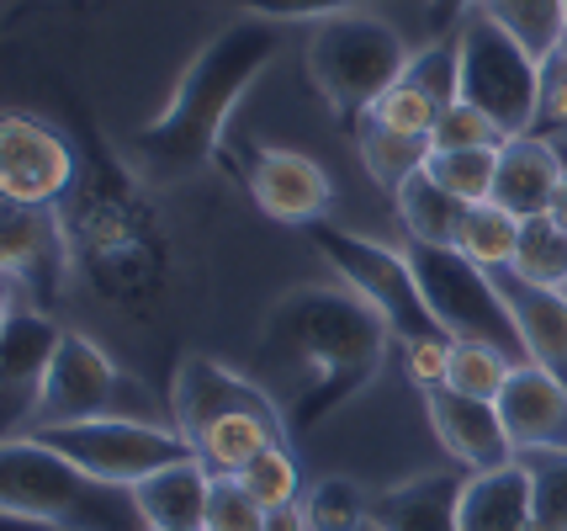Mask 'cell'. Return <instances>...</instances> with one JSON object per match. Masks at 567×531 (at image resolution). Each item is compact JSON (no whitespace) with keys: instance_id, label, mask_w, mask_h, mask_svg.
<instances>
[{"instance_id":"e575fe53","label":"cell","mask_w":567,"mask_h":531,"mask_svg":"<svg viewBox=\"0 0 567 531\" xmlns=\"http://www.w3.org/2000/svg\"><path fill=\"white\" fill-rule=\"evenodd\" d=\"M477 144H509L498 123L488 112H477L472 102H456L441 112V123H435V150H477Z\"/></svg>"},{"instance_id":"7bdbcfd3","label":"cell","mask_w":567,"mask_h":531,"mask_svg":"<svg viewBox=\"0 0 567 531\" xmlns=\"http://www.w3.org/2000/svg\"><path fill=\"white\" fill-rule=\"evenodd\" d=\"M148 531H159V527H148Z\"/></svg>"},{"instance_id":"8fae6325","label":"cell","mask_w":567,"mask_h":531,"mask_svg":"<svg viewBox=\"0 0 567 531\" xmlns=\"http://www.w3.org/2000/svg\"><path fill=\"white\" fill-rule=\"evenodd\" d=\"M27 436L53 447L59 457H70L74 468H85L106 483H123V489L192 457L186 436L171 420H85V426H43L27 430Z\"/></svg>"},{"instance_id":"7c38bea8","label":"cell","mask_w":567,"mask_h":531,"mask_svg":"<svg viewBox=\"0 0 567 531\" xmlns=\"http://www.w3.org/2000/svg\"><path fill=\"white\" fill-rule=\"evenodd\" d=\"M0 266H6V308H59L74 282L70 239L49 203H6L0 228Z\"/></svg>"},{"instance_id":"277c9868","label":"cell","mask_w":567,"mask_h":531,"mask_svg":"<svg viewBox=\"0 0 567 531\" xmlns=\"http://www.w3.org/2000/svg\"><path fill=\"white\" fill-rule=\"evenodd\" d=\"M171 426L186 436V447L218 473L234 479L245 473L266 447H281L292 426H287V409L276 405L271 394L255 378H245L239 367L213 361V356H181L171 378Z\"/></svg>"},{"instance_id":"f1b7e54d","label":"cell","mask_w":567,"mask_h":531,"mask_svg":"<svg viewBox=\"0 0 567 531\" xmlns=\"http://www.w3.org/2000/svg\"><path fill=\"white\" fill-rule=\"evenodd\" d=\"M515 372V361L494 346H477V340H451V372L445 382L456 394H472V399H498L504 382Z\"/></svg>"},{"instance_id":"f35d334b","label":"cell","mask_w":567,"mask_h":531,"mask_svg":"<svg viewBox=\"0 0 567 531\" xmlns=\"http://www.w3.org/2000/svg\"><path fill=\"white\" fill-rule=\"evenodd\" d=\"M0 531H64V527L38 521V515H17V510H0Z\"/></svg>"},{"instance_id":"9a60e30c","label":"cell","mask_w":567,"mask_h":531,"mask_svg":"<svg viewBox=\"0 0 567 531\" xmlns=\"http://www.w3.org/2000/svg\"><path fill=\"white\" fill-rule=\"evenodd\" d=\"M70 329L43 308H6L0 325V382H6V436H22L38 415L43 382L53 372V356Z\"/></svg>"},{"instance_id":"5b68a950","label":"cell","mask_w":567,"mask_h":531,"mask_svg":"<svg viewBox=\"0 0 567 531\" xmlns=\"http://www.w3.org/2000/svg\"><path fill=\"white\" fill-rule=\"evenodd\" d=\"M0 510L38 515L64 531H148L133 489L74 468L32 436H6L0 447Z\"/></svg>"},{"instance_id":"52a82bcc","label":"cell","mask_w":567,"mask_h":531,"mask_svg":"<svg viewBox=\"0 0 567 531\" xmlns=\"http://www.w3.org/2000/svg\"><path fill=\"white\" fill-rule=\"evenodd\" d=\"M456 96L488 112L504 139H525L546 112V64L494 17L467 11L456 27Z\"/></svg>"},{"instance_id":"b9f144b4","label":"cell","mask_w":567,"mask_h":531,"mask_svg":"<svg viewBox=\"0 0 567 531\" xmlns=\"http://www.w3.org/2000/svg\"><path fill=\"white\" fill-rule=\"evenodd\" d=\"M361 531H377V527H371V521H367V527H361Z\"/></svg>"},{"instance_id":"8d00e7d4","label":"cell","mask_w":567,"mask_h":531,"mask_svg":"<svg viewBox=\"0 0 567 531\" xmlns=\"http://www.w3.org/2000/svg\"><path fill=\"white\" fill-rule=\"evenodd\" d=\"M403 367H409V378L420 382V388H435L445 382L451 372V340H414V346H403Z\"/></svg>"},{"instance_id":"ffe728a7","label":"cell","mask_w":567,"mask_h":531,"mask_svg":"<svg viewBox=\"0 0 567 531\" xmlns=\"http://www.w3.org/2000/svg\"><path fill=\"white\" fill-rule=\"evenodd\" d=\"M563 176H567V165H563V154H557V144H546L536 133L509 139L498 150L494 203L504 213H515V218H542V213H551V197H557Z\"/></svg>"},{"instance_id":"5bb4252c","label":"cell","mask_w":567,"mask_h":531,"mask_svg":"<svg viewBox=\"0 0 567 531\" xmlns=\"http://www.w3.org/2000/svg\"><path fill=\"white\" fill-rule=\"evenodd\" d=\"M80 154L59 127L27 112H6L0 123V197L6 203H59L70 192Z\"/></svg>"},{"instance_id":"e0dca14e","label":"cell","mask_w":567,"mask_h":531,"mask_svg":"<svg viewBox=\"0 0 567 531\" xmlns=\"http://www.w3.org/2000/svg\"><path fill=\"white\" fill-rule=\"evenodd\" d=\"M515 452H567V382L536 361H519L494 399Z\"/></svg>"},{"instance_id":"ba28073f","label":"cell","mask_w":567,"mask_h":531,"mask_svg":"<svg viewBox=\"0 0 567 531\" xmlns=\"http://www.w3.org/2000/svg\"><path fill=\"white\" fill-rule=\"evenodd\" d=\"M308 239H313V251L334 266V277L346 282L367 308H377V314L388 319V329H393L403 346L441 340L445 335V329L435 325L430 304H424L420 272H414L409 251H393V245H382V239H371V234H355V228L329 224V218L308 224ZM445 340H451V335H445Z\"/></svg>"},{"instance_id":"44dd1931","label":"cell","mask_w":567,"mask_h":531,"mask_svg":"<svg viewBox=\"0 0 567 531\" xmlns=\"http://www.w3.org/2000/svg\"><path fill=\"white\" fill-rule=\"evenodd\" d=\"M462 489H467V468L398 483V489L371 500V527L377 531H462V521H456Z\"/></svg>"},{"instance_id":"603a6c76","label":"cell","mask_w":567,"mask_h":531,"mask_svg":"<svg viewBox=\"0 0 567 531\" xmlns=\"http://www.w3.org/2000/svg\"><path fill=\"white\" fill-rule=\"evenodd\" d=\"M350 139H355V154H361L367 176L377 181L388 197H398V186L414 176V171H424L430 154H435V139H430V133H398V127L377 123L371 112L350 127Z\"/></svg>"},{"instance_id":"9c48e42d","label":"cell","mask_w":567,"mask_h":531,"mask_svg":"<svg viewBox=\"0 0 567 531\" xmlns=\"http://www.w3.org/2000/svg\"><path fill=\"white\" fill-rule=\"evenodd\" d=\"M409 261L420 272L424 304L435 314V325L451 335V340H477V346H494L509 361H525V346H519L515 314L498 293V277L488 266H477L472 255H462L456 245H409Z\"/></svg>"},{"instance_id":"8992f818","label":"cell","mask_w":567,"mask_h":531,"mask_svg":"<svg viewBox=\"0 0 567 531\" xmlns=\"http://www.w3.org/2000/svg\"><path fill=\"white\" fill-rule=\"evenodd\" d=\"M409 64H414V53L398 38V27L367 17V11L329 17L308 38V80L346 133L409 75Z\"/></svg>"},{"instance_id":"d6986e66","label":"cell","mask_w":567,"mask_h":531,"mask_svg":"<svg viewBox=\"0 0 567 531\" xmlns=\"http://www.w3.org/2000/svg\"><path fill=\"white\" fill-rule=\"evenodd\" d=\"M213 483L218 473L202 462L197 452L148 473L144 483H133V500L144 510L148 527L159 531H207V510H213Z\"/></svg>"},{"instance_id":"d6a6232c","label":"cell","mask_w":567,"mask_h":531,"mask_svg":"<svg viewBox=\"0 0 567 531\" xmlns=\"http://www.w3.org/2000/svg\"><path fill=\"white\" fill-rule=\"evenodd\" d=\"M441 112H445V102L430 91V85H420L414 75H403L382 96V102L371 106V118L377 123H388V127H398V133H430L435 139V123H441Z\"/></svg>"},{"instance_id":"7a4b0ae2","label":"cell","mask_w":567,"mask_h":531,"mask_svg":"<svg viewBox=\"0 0 567 531\" xmlns=\"http://www.w3.org/2000/svg\"><path fill=\"white\" fill-rule=\"evenodd\" d=\"M393 340L388 319L346 282H308L281 293L260 325V367L287 388L292 436H313L334 409H346L388 367Z\"/></svg>"},{"instance_id":"7402d4cb","label":"cell","mask_w":567,"mask_h":531,"mask_svg":"<svg viewBox=\"0 0 567 531\" xmlns=\"http://www.w3.org/2000/svg\"><path fill=\"white\" fill-rule=\"evenodd\" d=\"M456 521H462V531H536L525 462L515 457L509 468H494V473H467Z\"/></svg>"},{"instance_id":"4dcf8cb0","label":"cell","mask_w":567,"mask_h":531,"mask_svg":"<svg viewBox=\"0 0 567 531\" xmlns=\"http://www.w3.org/2000/svg\"><path fill=\"white\" fill-rule=\"evenodd\" d=\"M234 479L245 483L266 510L302 506V468H297V457L287 452V441H281V447H266V452L255 457L245 473H234Z\"/></svg>"},{"instance_id":"d4e9b609","label":"cell","mask_w":567,"mask_h":531,"mask_svg":"<svg viewBox=\"0 0 567 531\" xmlns=\"http://www.w3.org/2000/svg\"><path fill=\"white\" fill-rule=\"evenodd\" d=\"M472 11L494 17L504 32H515L525 49L536 59H551L557 43H563V27H567V0H477Z\"/></svg>"},{"instance_id":"484cf974","label":"cell","mask_w":567,"mask_h":531,"mask_svg":"<svg viewBox=\"0 0 567 531\" xmlns=\"http://www.w3.org/2000/svg\"><path fill=\"white\" fill-rule=\"evenodd\" d=\"M515 277L536 282V287H557L567 293V224L551 213L542 218H519V251H515Z\"/></svg>"},{"instance_id":"cb8c5ba5","label":"cell","mask_w":567,"mask_h":531,"mask_svg":"<svg viewBox=\"0 0 567 531\" xmlns=\"http://www.w3.org/2000/svg\"><path fill=\"white\" fill-rule=\"evenodd\" d=\"M393 207L403 218V228H409V245H456L462 224H467V203L456 192H445L430 171H414L403 181Z\"/></svg>"},{"instance_id":"30bf717a","label":"cell","mask_w":567,"mask_h":531,"mask_svg":"<svg viewBox=\"0 0 567 531\" xmlns=\"http://www.w3.org/2000/svg\"><path fill=\"white\" fill-rule=\"evenodd\" d=\"M85 420H165V415L133 372H123L91 335L70 329L53 356V372L43 382V399H38V415L27 430L85 426Z\"/></svg>"},{"instance_id":"60d3db41","label":"cell","mask_w":567,"mask_h":531,"mask_svg":"<svg viewBox=\"0 0 567 531\" xmlns=\"http://www.w3.org/2000/svg\"><path fill=\"white\" fill-rule=\"evenodd\" d=\"M551 218L567 224V176H563V186H557V197H551Z\"/></svg>"},{"instance_id":"836d02e7","label":"cell","mask_w":567,"mask_h":531,"mask_svg":"<svg viewBox=\"0 0 567 531\" xmlns=\"http://www.w3.org/2000/svg\"><path fill=\"white\" fill-rule=\"evenodd\" d=\"M271 527V510L260 506L239 479H218L213 483V510H207V531H266Z\"/></svg>"},{"instance_id":"f546056e","label":"cell","mask_w":567,"mask_h":531,"mask_svg":"<svg viewBox=\"0 0 567 531\" xmlns=\"http://www.w3.org/2000/svg\"><path fill=\"white\" fill-rule=\"evenodd\" d=\"M308 531H361L371 521V500L350 479H323L302 500Z\"/></svg>"},{"instance_id":"d590c367","label":"cell","mask_w":567,"mask_h":531,"mask_svg":"<svg viewBox=\"0 0 567 531\" xmlns=\"http://www.w3.org/2000/svg\"><path fill=\"white\" fill-rule=\"evenodd\" d=\"M239 6L245 17H260V22L292 27V22H329V17H346V11H361V6H377V0H228Z\"/></svg>"},{"instance_id":"1f68e13d","label":"cell","mask_w":567,"mask_h":531,"mask_svg":"<svg viewBox=\"0 0 567 531\" xmlns=\"http://www.w3.org/2000/svg\"><path fill=\"white\" fill-rule=\"evenodd\" d=\"M536 531H567V452H525Z\"/></svg>"},{"instance_id":"ac0fdd59","label":"cell","mask_w":567,"mask_h":531,"mask_svg":"<svg viewBox=\"0 0 567 531\" xmlns=\"http://www.w3.org/2000/svg\"><path fill=\"white\" fill-rule=\"evenodd\" d=\"M494 277H498V293H504L509 314H515L525 361H536V367H546L551 378L567 382V293L536 287V282L515 277L509 266L494 272Z\"/></svg>"},{"instance_id":"74e56055","label":"cell","mask_w":567,"mask_h":531,"mask_svg":"<svg viewBox=\"0 0 567 531\" xmlns=\"http://www.w3.org/2000/svg\"><path fill=\"white\" fill-rule=\"evenodd\" d=\"M430 6V27H435V38H445V32H456V27L467 22L462 11H472L477 0H424Z\"/></svg>"},{"instance_id":"6da1fadb","label":"cell","mask_w":567,"mask_h":531,"mask_svg":"<svg viewBox=\"0 0 567 531\" xmlns=\"http://www.w3.org/2000/svg\"><path fill=\"white\" fill-rule=\"evenodd\" d=\"M80 123V165L70 192L59 197V224L70 239L74 282L117 314L148 319L171 298L175 282V239L165 228L154 181L133 165V154H117L91 112H74Z\"/></svg>"},{"instance_id":"4316f807","label":"cell","mask_w":567,"mask_h":531,"mask_svg":"<svg viewBox=\"0 0 567 531\" xmlns=\"http://www.w3.org/2000/svg\"><path fill=\"white\" fill-rule=\"evenodd\" d=\"M498 150L504 144H477V150H435L430 154V176L441 181L445 192H456L467 207L494 203V181H498Z\"/></svg>"},{"instance_id":"83f0119b","label":"cell","mask_w":567,"mask_h":531,"mask_svg":"<svg viewBox=\"0 0 567 531\" xmlns=\"http://www.w3.org/2000/svg\"><path fill=\"white\" fill-rule=\"evenodd\" d=\"M456 251L472 255V261H477V266H488V272H504V266H515L519 218H515V213H504L498 203L467 207V224H462V239H456Z\"/></svg>"},{"instance_id":"3957f363","label":"cell","mask_w":567,"mask_h":531,"mask_svg":"<svg viewBox=\"0 0 567 531\" xmlns=\"http://www.w3.org/2000/svg\"><path fill=\"white\" fill-rule=\"evenodd\" d=\"M281 38H287V27L260 22V17H239L223 32H213L192 53V64L181 70L171 102L159 106V118H148L133 133V150H127L133 165L154 186H175V181L218 165L228 118L255 91V80L276 64Z\"/></svg>"},{"instance_id":"ab89813d","label":"cell","mask_w":567,"mask_h":531,"mask_svg":"<svg viewBox=\"0 0 567 531\" xmlns=\"http://www.w3.org/2000/svg\"><path fill=\"white\" fill-rule=\"evenodd\" d=\"M266 531H308V521H302V506L271 510V527H266Z\"/></svg>"},{"instance_id":"4fadbf2b","label":"cell","mask_w":567,"mask_h":531,"mask_svg":"<svg viewBox=\"0 0 567 531\" xmlns=\"http://www.w3.org/2000/svg\"><path fill=\"white\" fill-rule=\"evenodd\" d=\"M239 181H245L249 203L260 207L276 224L308 228L329 218L334 207V181L323 176L319 160H308L302 150H281V144H239Z\"/></svg>"},{"instance_id":"2e32d148","label":"cell","mask_w":567,"mask_h":531,"mask_svg":"<svg viewBox=\"0 0 567 531\" xmlns=\"http://www.w3.org/2000/svg\"><path fill=\"white\" fill-rule=\"evenodd\" d=\"M420 394H424L430 430L441 436L445 457H451L456 468H467V473H494V468H509L519 457L494 399L456 394L451 382H435V388H420Z\"/></svg>"}]
</instances>
